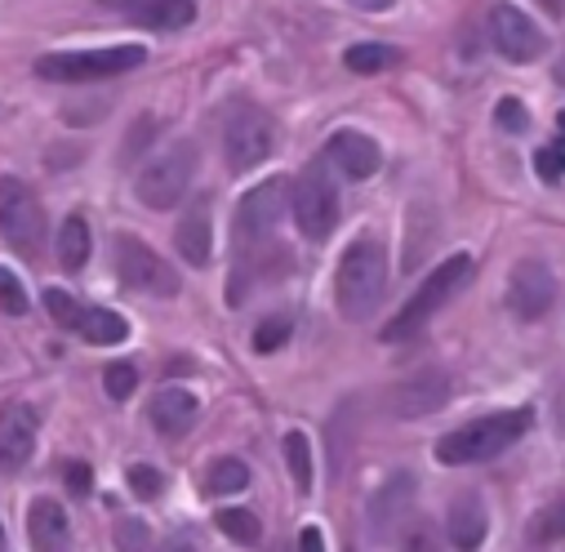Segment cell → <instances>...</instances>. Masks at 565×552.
<instances>
[{"label":"cell","mask_w":565,"mask_h":552,"mask_svg":"<svg viewBox=\"0 0 565 552\" xmlns=\"http://www.w3.org/2000/svg\"><path fill=\"white\" fill-rule=\"evenodd\" d=\"M534 424V410H499V414H481V420L446 433L437 442V464L446 468H463V464H486L494 455H503L508 446H516Z\"/></svg>","instance_id":"6da1fadb"},{"label":"cell","mask_w":565,"mask_h":552,"mask_svg":"<svg viewBox=\"0 0 565 552\" xmlns=\"http://www.w3.org/2000/svg\"><path fill=\"white\" fill-rule=\"evenodd\" d=\"M387 290V250L379 236H356L343 258H339V276H334V299L339 312L348 321H365Z\"/></svg>","instance_id":"7a4b0ae2"},{"label":"cell","mask_w":565,"mask_h":552,"mask_svg":"<svg viewBox=\"0 0 565 552\" xmlns=\"http://www.w3.org/2000/svg\"><path fill=\"white\" fill-rule=\"evenodd\" d=\"M468 282H472V258H468V254H450L441 267H433L428 276H423V286H418V290L405 299V308L383 326V343H405V339H414Z\"/></svg>","instance_id":"3957f363"},{"label":"cell","mask_w":565,"mask_h":552,"mask_svg":"<svg viewBox=\"0 0 565 552\" xmlns=\"http://www.w3.org/2000/svg\"><path fill=\"white\" fill-rule=\"evenodd\" d=\"M148 63L143 45H107V50H63V54H41L36 76L54 85H89V81H111Z\"/></svg>","instance_id":"277c9868"},{"label":"cell","mask_w":565,"mask_h":552,"mask_svg":"<svg viewBox=\"0 0 565 552\" xmlns=\"http://www.w3.org/2000/svg\"><path fill=\"white\" fill-rule=\"evenodd\" d=\"M290 205H295V223L308 241H326L339 223V183L334 170L326 166V157H317L295 183H290Z\"/></svg>","instance_id":"5b68a950"},{"label":"cell","mask_w":565,"mask_h":552,"mask_svg":"<svg viewBox=\"0 0 565 552\" xmlns=\"http://www.w3.org/2000/svg\"><path fill=\"white\" fill-rule=\"evenodd\" d=\"M192 179H196V148L192 144H174V148H166L161 157H152L143 170H138L134 192L148 210H174L188 197Z\"/></svg>","instance_id":"8992f818"},{"label":"cell","mask_w":565,"mask_h":552,"mask_svg":"<svg viewBox=\"0 0 565 552\" xmlns=\"http://www.w3.org/2000/svg\"><path fill=\"white\" fill-rule=\"evenodd\" d=\"M111 263L120 272V282L134 290V295H152V299H174L179 295V272L138 236L129 232H116L111 241Z\"/></svg>","instance_id":"52a82bcc"},{"label":"cell","mask_w":565,"mask_h":552,"mask_svg":"<svg viewBox=\"0 0 565 552\" xmlns=\"http://www.w3.org/2000/svg\"><path fill=\"white\" fill-rule=\"evenodd\" d=\"M0 236L23 258H36L45 250V210L36 192L14 174H0Z\"/></svg>","instance_id":"ba28073f"},{"label":"cell","mask_w":565,"mask_h":552,"mask_svg":"<svg viewBox=\"0 0 565 552\" xmlns=\"http://www.w3.org/2000/svg\"><path fill=\"white\" fill-rule=\"evenodd\" d=\"M276 148V125L263 107H236L223 125V161L232 174H245L263 166Z\"/></svg>","instance_id":"9c48e42d"},{"label":"cell","mask_w":565,"mask_h":552,"mask_svg":"<svg viewBox=\"0 0 565 552\" xmlns=\"http://www.w3.org/2000/svg\"><path fill=\"white\" fill-rule=\"evenodd\" d=\"M286 197H290V183L271 174L263 179L258 188H249L236 205V219H232V236H236V250H254V245H267L280 214H286Z\"/></svg>","instance_id":"30bf717a"},{"label":"cell","mask_w":565,"mask_h":552,"mask_svg":"<svg viewBox=\"0 0 565 552\" xmlns=\"http://www.w3.org/2000/svg\"><path fill=\"white\" fill-rule=\"evenodd\" d=\"M490 41L508 63H534L547 50V36L539 32V23L525 10L508 6V0H499L490 10Z\"/></svg>","instance_id":"8fae6325"},{"label":"cell","mask_w":565,"mask_h":552,"mask_svg":"<svg viewBox=\"0 0 565 552\" xmlns=\"http://www.w3.org/2000/svg\"><path fill=\"white\" fill-rule=\"evenodd\" d=\"M552 299H556V282H552V272L539 258H525V263L512 267V276H508V308H512L516 321H543Z\"/></svg>","instance_id":"7c38bea8"},{"label":"cell","mask_w":565,"mask_h":552,"mask_svg":"<svg viewBox=\"0 0 565 552\" xmlns=\"http://www.w3.org/2000/svg\"><path fill=\"white\" fill-rule=\"evenodd\" d=\"M326 166L339 170V174L352 179V183H365V179L379 174L383 152H379V144H374L370 134H361V129H339V134H330V144H326Z\"/></svg>","instance_id":"4fadbf2b"},{"label":"cell","mask_w":565,"mask_h":552,"mask_svg":"<svg viewBox=\"0 0 565 552\" xmlns=\"http://www.w3.org/2000/svg\"><path fill=\"white\" fill-rule=\"evenodd\" d=\"M446 396H450V379L446 374H414L401 388H392L387 405H392L396 420H423V414H433L437 405H446Z\"/></svg>","instance_id":"5bb4252c"},{"label":"cell","mask_w":565,"mask_h":552,"mask_svg":"<svg viewBox=\"0 0 565 552\" xmlns=\"http://www.w3.org/2000/svg\"><path fill=\"white\" fill-rule=\"evenodd\" d=\"M36 450V414L28 405H10L0 414V473H19Z\"/></svg>","instance_id":"9a60e30c"},{"label":"cell","mask_w":565,"mask_h":552,"mask_svg":"<svg viewBox=\"0 0 565 552\" xmlns=\"http://www.w3.org/2000/svg\"><path fill=\"white\" fill-rule=\"evenodd\" d=\"M174 245H179V254H183L192 267H205V263H210V254H214V219H210V201H205V197L188 201V210L179 214Z\"/></svg>","instance_id":"2e32d148"},{"label":"cell","mask_w":565,"mask_h":552,"mask_svg":"<svg viewBox=\"0 0 565 552\" xmlns=\"http://www.w3.org/2000/svg\"><path fill=\"white\" fill-rule=\"evenodd\" d=\"M148 414H152V428L161 437H188L196 428V420H201V401L188 388H166V392L152 396Z\"/></svg>","instance_id":"e0dca14e"},{"label":"cell","mask_w":565,"mask_h":552,"mask_svg":"<svg viewBox=\"0 0 565 552\" xmlns=\"http://www.w3.org/2000/svg\"><path fill=\"white\" fill-rule=\"evenodd\" d=\"M409 503H414V477H392L379 495H374V503H370V530L379 534V539H387L396 526H405V517H409Z\"/></svg>","instance_id":"ac0fdd59"},{"label":"cell","mask_w":565,"mask_h":552,"mask_svg":"<svg viewBox=\"0 0 565 552\" xmlns=\"http://www.w3.org/2000/svg\"><path fill=\"white\" fill-rule=\"evenodd\" d=\"M67 534H72V526H67L63 503L58 499H32V508H28V539H32V548L36 552H67Z\"/></svg>","instance_id":"d6986e66"},{"label":"cell","mask_w":565,"mask_h":552,"mask_svg":"<svg viewBox=\"0 0 565 552\" xmlns=\"http://www.w3.org/2000/svg\"><path fill=\"white\" fill-rule=\"evenodd\" d=\"M446 530H450V543H455L459 552H477L481 539H486V508H481V499H477V495L455 499Z\"/></svg>","instance_id":"ffe728a7"},{"label":"cell","mask_w":565,"mask_h":552,"mask_svg":"<svg viewBox=\"0 0 565 552\" xmlns=\"http://www.w3.org/2000/svg\"><path fill=\"white\" fill-rule=\"evenodd\" d=\"M129 19L152 28V32H179V28L196 23V0H152V6H143Z\"/></svg>","instance_id":"44dd1931"},{"label":"cell","mask_w":565,"mask_h":552,"mask_svg":"<svg viewBox=\"0 0 565 552\" xmlns=\"http://www.w3.org/2000/svg\"><path fill=\"white\" fill-rule=\"evenodd\" d=\"M76 335H81L85 343H94V348H111V343H125L129 321H125L120 312H111V308H89V304H85V317H81Z\"/></svg>","instance_id":"7402d4cb"},{"label":"cell","mask_w":565,"mask_h":552,"mask_svg":"<svg viewBox=\"0 0 565 552\" xmlns=\"http://www.w3.org/2000/svg\"><path fill=\"white\" fill-rule=\"evenodd\" d=\"M89 250H94V236H89V223L81 214H72L63 227H58V263L67 272H81L89 263Z\"/></svg>","instance_id":"603a6c76"},{"label":"cell","mask_w":565,"mask_h":552,"mask_svg":"<svg viewBox=\"0 0 565 552\" xmlns=\"http://www.w3.org/2000/svg\"><path fill=\"white\" fill-rule=\"evenodd\" d=\"M396 59H401V54H396L392 45H383V41H361V45H348L343 67L356 72V76H374V72L396 67Z\"/></svg>","instance_id":"cb8c5ba5"},{"label":"cell","mask_w":565,"mask_h":552,"mask_svg":"<svg viewBox=\"0 0 565 552\" xmlns=\"http://www.w3.org/2000/svg\"><path fill=\"white\" fill-rule=\"evenodd\" d=\"M249 486V468L241 459H214L210 473H205V490L210 495H236Z\"/></svg>","instance_id":"d4e9b609"},{"label":"cell","mask_w":565,"mask_h":552,"mask_svg":"<svg viewBox=\"0 0 565 552\" xmlns=\"http://www.w3.org/2000/svg\"><path fill=\"white\" fill-rule=\"evenodd\" d=\"M286 464H290V473H295V486L308 495L312 490V442H308V433H286Z\"/></svg>","instance_id":"484cf974"},{"label":"cell","mask_w":565,"mask_h":552,"mask_svg":"<svg viewBox=\"0 0 565 552\" xmlns=\"http://www.w3.org/2000/svg\"><path fill=\"white\" fill-rule=\"evenodd\" d=\"M214 521L232 543H258V534H263V526H258V517L249 508H223Z\"/></svg>","instance_id":"4316f807"},{"label":"cell","mask_w":565,"mask_h":552,"mask_svg":"<svg viewBox=\"0 0 565 552\" xmlns=\"http://www.w3.org/2000/svg\"><path fill=\"white\" fill-rule=\"evenodd\" d=\"M45 312H50L54 326H63V330L76 335V326H81V317H85V304L72 299L67 290H45Z\"/></svg>","instance_id":"83f0119b"},{"label":"cell","mask_w":565,"mask_h":552,"mask_svg":"<svg viewBox=\"0 0 565 552\" xmlns=\"http://www.w3.org/2000/svg\"><path fill=\"white\" fill-rule=\"evenodd\" d=\"M290 335H295V321H290V317H267V321L254 330V352L271 357L276 348H286Z\"/></svg>","instance_id":"f1b7e54d"},{"label":"cell","mask_w":565,"mask_h":552,"mask_svg":"<svg viewBox=\"0 0 565 552\" xmlns=\"http://www.w3.org/2000/svg\"><path fill=\"white\" fill-rule=\"evenodd\" d=\"M134 388H138V370H134L129 361H116V365L103 370V392H107L111 401H129Z\"/></svg>","instance_id":"f546056e"},{"label":"cell","mask_w":565,"mask_h":552,"mask_svg":"<svg viewBox=\"0 0 565 552\" xmlns=\"http://www.w3.org/2000/svg\"><path fill=\"white\" fill-rule=\"evenodd\" d=\"M0 312L6 317H23L28 312V290H23V282L10 267H0Z\"/></svg>","instance_id":"4dcf8cb0"},{"label":"cell","mask_w":565,"mask_h":552,"mask_svg":"<svg viewBox=\"0 0 565 552\" xmlns=\"http://www.w3.org/2000/svg\"><path fill=\"white\" fill-rule=\"evenodd\" d=\"M148 543H152L148 521H138V517L116 521V548H120V552H148Z\"/></svg>","instance_id":"1f68e13d"},{"label":"cell","mask_w":565,"mask_h":552,"mask_svg":"<svg viewBox=\"0 0 565 552\" xmlns=\"http://www.w3.org/2000/svg\"><path fill=\"white\" fill-rule=\"evenodd\" d=\"M129 490H134L138 499H161V495H166V477H161L152 464H134V468H129Z\"/></svg>","instance_id":"d6a6232c"},{"label":"cell","mask_w":565,"mask_h":552,"mask_svg":"<svg viewBox=\"0 0 565 552\" xmlns=\"http://www.w3.org/2000/svg\"><path fill=\"white\" fill-rule=\"evenodd\" d=\"M494 120H499V129H503V134H525V129H530V112H525L516 98H499Z\"/></svg>","instance_id":"836d02e7"},{"label":"cell","mask_w":565,"mask_h":552,"mask_svg":"<svg viewBox=\"0 0 565 552\" xmlns=\"http://www.w3.org/2000/svg\"><path fill=\"white\" fill-rule=\"evenodd\" d=\"M401 552H441V539H437V530L428 521H418V526H409L401 534Z\"/></svg>","instance_id":"e575fe53"},{"label":"cell","mask_w":565,"mask_h":552,"mask_svg":"<svg viewBox=\"0 0 565 552\" xmlns=\"http://www.w3.org/2000/svg\"><path fill=\"white\" fill-rule=\"evenodd\" d=\"M534 534H539V539H561V543H565V499H561V503H552V508L539 517Z\"/></svg>","instance_id":"d590c367"},{"label":"cell","mask_w":565,"mask_h":552,"mask_svg":"<svg viewBox=\"0 0 565 552\" xmlns=\"http://www.w3.org/2000/svg\"><path fill=\"white\" fill-rule=\"evenodd\" d=\"M89 486H94L89 468H85V464H72V468H67V490H72L76 499H85V495H89Z\"/></svg>","instance_id":"8d00e7d4"},{"label":"cell","mask_w":565,"mask_h":552,"mask_svg":"<svg viewBox=\"0 0 565 552\" xmlns=\"http://www.w3.org/2000/svg\"><path fill=\"white\" fill-rule=\"evenodd\" d=\"M299 552H326V534H321V526H303V534H299Z\"/></svg>","instance_id":"74e56055"},{"label":"cell","mask_w":565,"mask_h":552,"mask_svg":"<svg viewBox=\"0 0 565 552\" xmlns=\"http://www.w3.org/2000/svg\"><path fill=\"white\" fill-rule=\"evenodd\" d=\"M534 166H539V179H543V183H556V179H561V170H556V161H552V152H547V148L534 157Z\"/></svg>","instance_id":"f35d334b"},{"label":"cell","mask_w":565,"mask_h":552,"mask_svg":"<svg viewBox=\"0 0 565 552\" xmlns=\"http://www.w3.org/2000/svg\"><path fill=\"white\" fill-rule=\"evenodd\" d=\"M98 6H107V10H120V14H138L143 6H152V0H98Z\"/></svg>","instance_id":"ab89813d"},{"label":"cell","mask_w":565,"mask_h":552,"mask_svg":"<svg viewBox=\"0 0 565 552\" xmlns=\"http://www.w3.org/2000/svg\"><path fill=\"white\" fill-rule=\"evenodd\" d=\"M352 10H365V14H383V10H392L396 0H348Z\"/></svg>","instance_id":"60d3db41"},{"label":"cell","mask_w":565,"mask_h":552,"mask_svg":"<svg viewBox=\"0 0 565 552\" xmlns=\"http://www.w3.org/2000/svg\"><path fill=\"white\" fill-rule=\"evenodd\" d=\"M547 152H552V161H556V170L565 174V138H556V144H552Z\"/></svg>","instance_id":"b9f144b4"},{"label":"cell","mask_w":565,"mask_h":552,"mask_svg":"<svg viewBox=\"0 0 565 552\" xmlns=\"http://www.w3.org/2000/svg\"><path fill=\"white\" fill-rule=\"evenodd\" d=\"M556 428L565 433V388H561V396H556Z\"/></svg>","instance_id":"7bdbcfd3"},{"label":"cell","mask_w":565,"mask_h":552,"mask_svg":"<svg viewBox=\"0 0 565 552\" xmlns=\"http://www.w3.org/2000/svg\"><path fill=\"white\" fill-rule=\"evenodd\" d=\"M543 10H552V14H565V0H543Z\"/></svg>","instance_id":"ee69618b"},{"label":"cell","mask_w":565,"mask_h":552,"mask_svg":"<svg viewBox=\"0 0 565 552\" xmlns=\"http://www.w3.org/2000/svg\"><path fill=\"white\" fill-rule=\"evenodd\" d=\"M170 552H196V548H192V543L183 539V543H170Z\"/></svg>","instance_id":"f6af8a7d"},{"label":"cell","mask_w":565,"mask_h":552,"mask_svg":"<svg viewBox=\"0 0 565 552\" xmlns=\"http://www.w3.org/2000/svg\"><path fill=\"white\" fill-rule=\"evenodd\" d=\"M556 81H561V85H565V59H561V63H556Z\"/></svg>","instance_id":"bcb514c9"},{"label":"cell","mask_w":565,"mask_h":552,"mask_svg":"<svg viewBox=\"0 0 565 552\" xmlns=\"http://www.w3.org/2000/svg\"><path fill=\"white\" fill-rule=\"evenodd\" d=\"M556 125H561V138H565V112H561V120H556Z\"/></svg>","instance_id":"7dc6e473"},{"label":"cell","mask_w":565,"mask_h":552,"mask_svg":"<svg viewBox=\"0 0 565 552\" xmlns=\"http://www.w3.org/2000/svg\"><path fill=\"white\" fill-rule=\"evenodd\" d=\"M0 552H6V530H0Z\"/></svg>","instance_id":"c3c4849f"}]
</instances>
